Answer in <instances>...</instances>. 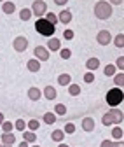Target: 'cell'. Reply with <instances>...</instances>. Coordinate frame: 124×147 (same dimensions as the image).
<instances>
[{
    "label": "cell",
    "mask_w": 124,
    "mask_h": 147,
    "mask_svg": "<svg viewBox=\"0 0 124 147\" xmlns=\"http://www.w3.org/2000/svg\"><path fill=\"white\" fill-rule=\"evenodd\" d=\"M124 121V114H122V110L117 109V107H112L107 114H103L101 117V123L105 126H112V124H121Z\"/></svg>",
    "instance_id": "1"
},
{
    "label": "cell",
    "mask_w": 124,
    "mask_h": 147,
    "mask_svg": "<svg viewBox=\"0 0 124 147\" xmlns=\"http://www.w3.org/2000/svg\"><path fill=\"white\" fill-rule=\"evenodd\" d=\"M35 30H37L40 35H44V37H51L56 32V25L49 23L46 18H39V20L35 21Z\"/></svg>",
    "instance_id": "2"
},
{
    "label": "cell",
    "mask_w": 124,
    "mask_h": 147,
    "mask_svg": "<svg viewBox=\"0 0 124 147\" xmlns=\"http://www.w3.org/2000/svg\"><path fill=\"white\" fill-rule=\"evenodd\" d=\"M112 12H114V7H112V4L107 2V0H101V2H98L95 5V16L98 20H109L112 16Z\"/></svg>",
    "instance_id": "3"
},
{
    "label": "cell",
    "mask_w": 124,
    "mask_h": 147,
    "mask_svg": "<svg viewBox=\"0 0 124 147\" xmlns=\"http://www.w3.org/2000/svg\"><path fill=\"white\" fill-rule=\"evenodd\" d=\"M107 103L110 107H117L122 100H124V93L121 91V88H112L110 91H107V96H105Z\"/></svg>",
    "instance_id": "4"
},
{
    "label": "cell",
    "mask_w": 124,
    "mask_h": 147,
    "mask_svg": "<svg viewBox=\"0 0 124 147\" xmlns=\"http://www.w3.org/2000/svg\"><path fill=\"white\" fill-rule=\"evenodd\" d=\"M32 12H33V16L42 18L47 12V4L44 2V0H35V2L32 4Z\"/></svg>",
    "instance_id": "5"
},
{
    "label": "cell",
    "mask_w": 124,
    "mask_h": 147,
    "mask_svg": "<svg viewBox=\"0 0 124 147\" xmlns=\"http://www.w3.org/2000/svg\"><path fill=\"white\" fill-rule=\"evenodd\" d=\"M12 47H14V51H17V53L26 51V49H28V39H26V37H23V35L16 37V39L12 40Z\"/></svg>",
    "instance_id": "6"
},
{
    "label": "cell",
    "mask_w": 124,
    "mask_h": 147,
    "mask_svg": "<svg viewBox=\"0 0 124 147\" xmlns=\"http://www.w3.org/2000/svg\"><path fill=\"white\" fill-rule=\"evenodd\" d=\"M96 40H98L100 46H109L112 42V35H110L109 30H100L98 35H96Z\"/></svg>",
    "instance_id": "7"
},
{
    "label": "cell",
    "mask_w": 124,
    "mask_h": 147,
    "mask_svg": "<svg viewBox=\"0 0 124 147\" xmlns=\"http://www.w3.org/2000/svg\"><path fill=\"white\" fill-rule=\"evenodd\" d=\"M33 53H35V58L39 61H47L49 60V49L44 47V46H37L33 49Z\"/></svg>",
    "instance_id": "8"
},
{
    "label": "cell",
    "mask_w": 124,
    "mask_h": 147,
    "mask_svg": "<svg viewBox=\"0 0 124 147\" xmlns=\"http://www.w3.org/2000/svg\"><path fill=\"white\" fill-rule=\"evenodd\" d=\"M72 12H70L68 9H63V11H60V14H58V21L60 23H63V25H68L70 21H72Z\"/></svg>",
    "instance_id": "9"
},
{
    "label": "cell",
    "mask_w": 124,
    "mask_h": 147,
    "mask_svg": "<svg viewBox=\"0 0 124 147\" xmlns=\"http://www.w3.org/2000/svg\"><path fill=\"white\" fill-rule=\"evenodd\" d=\"M47 49L49 51H60L61 49V40L56 39V37H51V39L47 40Z\"/></svg>",
    "instance_id": "10"
},
{
    "label": "cell",
    "mask_w": 124,
    "mask_h": 147,
    "mask_svg": "<svg viewBox=\"0 0 124 147\" xmlns=\"http://www.w3.org/2000/svg\"><path fill=\"white\" fill-rule=\"evenodd\" d=\"M44 96H46L47 100H54V98L58 96L56 88H52V86H46V88H44Z\"/></svg>",
    "instance_id": "11"
},
{
    "label": "cell",
    "mask_w": 124,
    "mask_h": 147,
    "mask_svg": "<svg viewBox=\"0 0 124 147\" xmlns=\"http://www.w3.org/2000/svg\"><path fill=\"white\" fill-rule=\"evenodd\" d=\"M82 130L84 131H93L95 130V119L93 117H84L82 119Z\"/></svg>",
    "instance_id": "12"
},
{
    "label": "cell",
    "mask_w": 124,
    "mask_h": 147,
    "mask_svg": "<svg viewBox=\"0 0 124 147\" xmlns=\"http://www.w3.org/2000/svg\"><path fill=\"white\" fill-rule=\"evenodd\" d=\"M40 96H42V91H40L39 88H30V89H28V98H30L32 102H37Z\"/></svg>",
    "instance_id": "13"
},
{
    "label": "cell",
    "mask_w": 124,
    "mask_h": 147,
    "mask_svg": "<svg viewBox=\"0 0 124 147\" xmlns=\"http://www.w3.org/2000/svg\"><path fill=\"white\" fill-rule=\"evenodd\" d=\"M26 68H28L30 72H39V70H40V61H39L37 58L28 60V63H26Z\"/></svg>",
    "instance_id": "14"
},
{
    "label": "cell",
    "mask_w": 124,
    "mask_h": 147,
    "mask_svg": "<svg viewBox=\"0 0 124 147\" xmlns=\"http://www.w3.org/2000/svg\"><path fill=\"white\" fill-rule=\"evenodd\" d=\"M14 140H16V137H14L12 131L11 133H4L2 138H0V142H2L4 145H14Z\"/></svg>",
    "instance_id": "15"
},
{
    "label": "cell",
    "mask_w": 124,
    "mask_h": 147,
    "mask_svg": "<svg viewBox=\"0 0 124 147\" xmlns=\"http://www.w3.org/2000/svg\"><path fill=\"white\" fill-rule=\"evenodd\" d=\"M58 84H60V86H68V84H72V77H70V74H61V76H58Z\"/></svg>",
    "instance_id": "16"
},
{
    "label": "cell",
    "mask_w": 124,
    "mask_h": 147,
    "mask_svg": "<svg viewBox=\"0 0 124 147\" xmlns=\"http://www.w3.org/2000/svg\"><path fill=\"white\" fill-rule=\"evenodd\" d=\"M2 11H4V14H12V12L16 11L14 2H9V0H5V2L2 4Z\"/></svg>",
    "instance_id": "17"
},
{
    "label": "cell",
    "mask_w": 124,
    "mask_h": 147,
    "mask_svg": "<svg viewBox=\"0 0 124 147\" xmlns=\"http://www.w3.org/2000/svg\"><path fill=\"white\" fill-rule=\"evenodd\" d=\"M98 67H100V60H98V58H89V60L86 61V68H87V70H91V72L96 70Z\"/></svg>",
    "instance_id": "18"
},
{
    "label": "cell",
    "mask_w": 124,
    "mask_h": 147,
    "mask_svg": "<svg viewBox=\"0 0 124 147\" xmlns=\"http://www.w3.org/2000/svg\"><path fill=\"white\" fill-rule=\"evenodd\" d=\"M103 72H105V76H107V77H114L115 74H117V67H115V65H112V63H109L107 67L103 68Z\"/></svg>",
    "instance_id": "19"
},
{
    "label": "cell",
    "mask_w": 124,
    "mask_h": 147,
    "mask_svg": "<svg viewBox=\"0 0 124 147\" xmlns=\"http://www.w3.org/2000/svg\"><path fill=\"white\" fill-rule=\"evenodd\" d=\"M51 138L54 140V142H63V138H65V131L63 130H54L51 133Z\"/></svg>",
    "instance_id": "20"
},
{
    "label": "cell",
    "mask_w": 124,
    "mask_h": 147,
    "mask_svg": "<svg viewBox=\"0 0 124 147\" xmlns=\"http://www.w3.org/2000/svg\"><path fill=\"white\" fill-rule=\"evenodd\" d=\"M114 84H115V88H122L124 86V72H119V74L114 76Z\"/></svg>",
    "instance_id": "21"
},
{
    "label": "cell",
    "mask_w": 124,
    "mask_h": 147,
    "mask_svg": "<svg viewBox=\"0 0 124 147\" xmlns=\"http://www.w3.org/2000/svg\"><path fill=\"white\" fill-rule=\"evenodd\" d=\"M42 119H44L46 124H54V123H56V114H54V112H46Z\"/></svg>",
    "instance_id": "22"
},
{
    "label": "cell",
    "mask_w": 124,
    "mask_h": 147,
    "mask_svg": "<svg viewBox=\"0 0 124 147\" xmlns=\"http://www.w3.org/2000/svg\"><path fill=\"white\" fill-rule=\"evenodd\" d=\"M33 16L32 9H21L19 11V18H21V21H30V18Z\"/></svg>",
    "instance_id": "23"
},
{
    "label": "cell",
    "mask_w": 124,
    "mask_h": 147,
    "mask_svg": "<svg viewBox=\"0 0 124 147\" xmlns=\"http://www.w3.org/2000/svg\"><path fill=\"white\" fill-rule=\"evenodd\" d=\"M23 138H25L28 144H33L35 140H37V135H35L33 131H30V130H28V131L25 130V131H23Z\"/></svg>",
    "instance_id": "24"
},
{
    "label": "cell",
    "mask_w": 124,
    "mask_h": 147,
    "mask_svg": "<svg viewBox=\"0 0 124 147\" xmlns=\"http://www.w3.org/2000/svg\"><path fill=\"white\" fill-rule=\"evenodd\" d=\"M68 93H70V96L80 95V86L79 84H68Z\"/></svg>",
    "instance_id": "25"
},
{
    "label": "cell",
    "mask_w": 124,
    "mask_h": 147,
    "mask_svg": "<svg viewBox=\"0 0 124 147\" xmlns=\"http://www.w3.org/2000/svg\"><path fill=\"white\" fill-rule=\"evenodd\" d=\"M114 46L115 47H124V33H117L115 37H114Z\"/></svg>",
    "instance_id": "26"
},
{
    "label": "cell",
    "mask_w": 124,
    "mask_h": 147,
    "mask_svg": "<svg viewBox=\"0 0 124 147\" xmlns=\"http://www.w3.org/2000/svg\"><path fill=\"white\" fill-rule=\"evenodd\" d=\"M54 114H56V116H65V114H66V107H65L63 103H58V105L54 107Z\"/></svg>",
    "instance_id": "27"
},
{
    "label": "cell",
    "mask_w": 124,
    "mask_h": 147,
    "mask_svg": "<svg viewBox=\"0 0 124 147\" xmlns=\"http://www.w3.org/2000/svg\"><path fill=\"white\" fill-rule=\"evenodd\" d=\"M12 128H14V123H11V121H4V123H2V130H4V133H11Z\"/></svg>",
    "instance_id": "28"
},
{
    "label": "cell",
    "mask_w": 124,
    "mask_h": 147,
    "mask_svg": "<svg viewBox=\"0 0 124 147\" xmlns=\"http://www.w3.org/2000/svg\"><path fill=\"white\" fill-rule=\"evenodd\" d=\"M112 137H114V138H122V137H124V131L121 130L119 126H114V128H112Z\"/></svg>",
    "instance_id": "29"
},
{
    "label": "cell",
    "mask_w": 124,
    "mask_h": 147,
    "mask_svg": "<svg viewBox=\"0 0 124 147\" xmlns=\"http://www.w3.org/2000/svg\"><path fill=\"white\" fill-rule=\"evenodd\" d=\"M46 20H47L49 23H52V25H56V23H58V16H56L54 12H46Z\"/></svg>",
    "instance_id": "30"
},
{
    "label": "cell",
    "mask_w": 124,
    "mask_h": 147,
    "mask_svg": "<svg viewBox=\"0 0 124 147\" xmlns=\"http://www.w3.org/2000/svg\"><path fill=\"white\" fill-rule=\"evenodd\" d=\"M14 128H16V130H19V131H25V130H26V123H25L23 119H17V121L14 123Z\"/></svg>",
    "instance_id": "31"
},
{
    "label": "cell",
    "mask_w": 124,
    "mask_h": 147,
    "mask_svg": "<svg viewBox=\"0 0 124 147\" xmlns=\"http://www.w3.org/2000/svg\"><path fill=\"white\" fill-rule=\"evenodd\" d=\"M39 126H40V123H39L37 119H32V121H28V130H30V131L39 130Z\"/></svg>",
    "instance_id": "32"
},
{
    "label": "cell",
    "mask_w": 124,
    "mask_h": 147,
    "mask_svg": "<svg viewBox=\"0 0 124 147\" xmlns=\"http://www.w3.org/2000/svg\"><path fill=\"white\" fill-rule=\"evenodd\" d=\"M60 56H61L63 60H68L70 56H72V51L66 49V47H61V49H60Z\"/></svg>",
    "instance_id": "33"
},
{
    "label": "cell",
    "mask_w": 124,
    "mask_h": 147,
    "mask_svg": "<svg viewBox=\"0 0 124 147\" xmlns=\"http://www.w3.org/2000/svg\"><path fill=\"white\" fill-rule=\"evenodd\" d=\"M95 81V74L89 70V72H86L84 74V82H87V84H89V82H93Z\"/></svg>",
    "instance_id": "34"
},
{
    "label": "cell",
    "mask_w": 124,
    "mask_h": 147,
    "mask_svg": "<svg viewBox=\"0 0 124 147\" xmlns=\"http://www.w3.org/2000/svg\"><path fill=\"white\" fill-rule=\"evenodd\" d=\"M65 133H70V135H72L74 131H75V124H72V123H66L65 124V130H63Z\"/></svg>",
    "instance_id": "35"
},
{
    "label": "cell",
    "mask_w": 124,
    "mask_h": 147,
    "mask_svg": "<svg viewBox=\"0 0 124 147\" xmlns=\"http://www.w3.org/2000/svg\"><path fill=\"white\" fill-rule=\"evenodd\" d=\"M115 67H117L119 70H124V56H119V58H117V61H115Z\"/></svg>",
    "instance_id": "36"
},
{
    "label": "cell",
    "mask_w": 124,
    "mask_h": 147,
    "mask_svg": "<svg viewBox=\"0 0 124 147\" xmlns=\"http://www.w3.org/2000/svg\"><path fill=\"white\" fill-rule=\"evenodd\" d=\"M63 37H65L66 40H72V39H74V32H72V30H65V32H63Z\"/></svg>",
    "instance_id": "37"
},
{
    "label": "cell",
    "mask_w": 124,
    "mask_h": 147,
    "mask_svg": "<svg viewBox=\"0 0 124 147\" xmlns=\"http://www.w3.org/2000/svg\"><path fill=\"white\" fill-rule=\"evenodd\" d=\"M112 147H124V142L122 140H115V142H112Z\"/></svg>",
    "instance_id": "38"
},
{
    "label": "cell",
    "mask_w": 124,
    "mask_h": 147,
    "mask_svg": "<svg viewBox=\"0 0 124 147\" xmlns=\"http://www.w3.org/2000/svg\"><path fill=\"white\" fill-rule=\"evenodd\" d=\"M100 147H112V140H103Z\"/></svg>",
    "instance_id": "39"
},
{
    "label": "cell",
    "mask_w": 124,
    "mask_h": 147,
    "mask_svg": "<svg viewBox=\"0 0 124 147\" xmlns=\"http://www.w3.org/2000/svg\"><path fill=\"white\" fill-rule=\"evenodd\" d=\"M107 2L112 5H119V4H122V0H107Z\"/></svg>",
    "instance_id": "40"
},
{
    "label": "cell",
    "mask_w": 124,
    "mask_h": 147,
    "mask_svg": "<svg viewBox=\"0 0 124 147\" xmlns=\"http://www.w3.org/2000/svg\"><path fill=\"white\" fill-rule=\"evenodd\" d=\"M66 2H68V0H54L56 5H66Z\"/></svg>",
    "instance_id": "41"
},
{
    "label": "cell",
    "mask_w": 124,
    "mask_h": 147,
    "mask_svg": "<svg viewBox=\"0 0 124 147\" xmlns=\"http://www.w3.org/2000/svg\"><path fill=\"white\" fill-rule=\"evenodd\" d=\"M4 121H5V117H4V114H2V112H0V126H2V123H4Z\"/></svg>",
    "instance_id": "42"
},
{
    "label": "cell",
    "mask_w": 124,
    "mask_h": 147,
    "mask_svg": "<svg viewBox=\"0 0 124 147\" xmlns=\"http://www.w3.org/2000/svg\"><path fill=\"white\" fill-rule=\"evenodd\" d=\"M19 147H28V142H26V140H23V142L19 144Z\"/></svg>",
    "instance_id": "43"
},
{
    "label": "cell",
    "mask_w": 124,
    "mask_h": 147,
    "mask_svg": "<svg viewBox=\"0 0 124 147\" xmlns=\"http://www.w3.org/2000/svg\"><path fill=\"white\" fill-rule=\"evenodd\" d=\"M60 147H68V145L66 144H60Z\"/></svg>",
    "instance_id": "44"
},
{
    "label": "cell",
    "mask_w": 124,
    "mask_h": 147,
    "mask_svg": "<svg viewBox=\"0 0 124 147\" xmlns=\"http://www.w3.org/2000/svg\"><path fill=\"white\" fill-rule=\"evenodd\" d=\"M0 147H12V145H4V144H2V145H0Z\"/></svg>",
    "instance_id": "45"
},
{
    "label": "cell",
    "mask_w": 124,
    "mask_h": 147,
    "mask_svg": "<svg viewBox=\"0 0 124 147\" xmlns=\"http://www.w3.org/2000/svg\"><path fill=\"white\" fill-rule=\"evenodd\" d=\"M0 2H5V0H0Z\"/></svg>",
    "instance_id": "46"
},
{
    "label": "cell",
    "mask_w": 124,
    "mask_h": 147,
    "mask_svg": "<svg viewBox=\"0 0 124 147\" xmlns=\"http://www.w3.org/2000/svg\"><path fill=\"white\" fill-rule=\"evenodd\" d=\"M33 147H39V145H33Z\"/></svg>",
    "instance_id": "47"
},
{
    "label": "cell",
    "mask_w": 124,
    "mask_h": 147,
    "mask_svg": "<svg viewBox=\"0 0 124 147\" xmlns=\"http://www.w3.org/2000/svg\"><path fill=\"white\" fill-rule=\"evenodd\" d=\"M0 145H2V142H0Z\"/></svg>",
    "instance_id": "48"
}]
</instances>
